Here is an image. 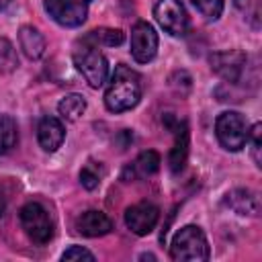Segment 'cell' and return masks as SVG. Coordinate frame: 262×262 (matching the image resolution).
Returning <instances> with one entry per match:
<instances>
[{
  "label": "cell",
  "instance_id": "cb8c5ba5",
  "mask_svg": "<svg viewBox=\"0 0 262 262\" xmlns=\"http://www.w3.org/2000/svg\"><path fill=\"white\" fill-rule=\"evenodd\" d=\"M61 260H94V254L92 252H88L86 248H82V246H72V248H68L63 254H61Z\"/></svg>",
  "mask_w": 262,
  "mask_h": 262
},
{
  "label": "cell",
  "instance_id": "7c38bea8",
  "mask_svg": "<svg viewBox=\"0 0 262 262\" xmlns=\"http://www.w3.org/2000/svg\"><path fill=\"white\" fill-rule=\"evenodd\" d=\"M37 139L45 151H55L57 147H61L66 139L63 123L57 117H43L37 127Z\"/></svg>",
  "mask_w": 262,
  "mask_h": 262
},
{
  "label": "cell",
  "instance_id": "30bf717a",
  "mask_svg": "<svg viewBox=\"0 0 262 262\" xmlns=\"http://www.w3.org/2000/svg\"><path fill=\"white\" fill-rule=\"evenodd\" d=\"M158 217H160L158 207L151 205V203H147V201H141V203L131 205V207L125 211V225H127L135 235H147V233H151V229L156 227Z\"/></svg>",
  "mask_w": 262,
  "mask_h": 262
},
{
  "label": "cell",
  "instance_id": "484cf974",
  "mask_svg": "<svg viewBox=\"0 0 262 262\" xmlns=\"http://www.w3.org/2000/svg\"><path fill=\"white\" fill-rule=\"evenodd\" d=\"M4 209H6V201H4V196H2V192H0V215L4 213Z\"/></svg>",
  "mask_w": 262,
  "mask_h": 262
},
{
  "label": "cell",
  "instance_id": "277c9868",
  "mask_svg": "<svg viewBox=\"0 0 262 262\" xmlns=\"http://www.w3.org/2000/svg\"><path fill=\"white\" fill-rule=\"evenodd\" d=\"M215 135H217L219 143L229 151H239L250 139V131H248L246 119L235 111H225V113H221L217 117Z\"/></svg>",
  "mask_w": 262,
  "mask_h": 262
},
{
  "label": "cell",
  "instance_id": "8fae6325",
  "mask_svg": "<svg viewBox=\"0 0 262 262\" xmlns=\"http://www.w3.org/2000/svg\"><path fill=\"white\" fill-rule=\"evenodd\" d=\"M166 125L174 131V137H176L174 147L170 149V156H168V164H170L172 174H178L182 172L186 158H188V127L184 121H176L172 117H166Z\"/></svg>",
  "mask_w": 262,
  "mask_h": 262
},
{
  "label": "cell",
  "instance_id": "4fadbf2b",
  "mask_svg": "<svg viewBox=\"0 0 262 262\" xmlns=\"http://www.w3.org/2000/svg\"><path fill=\"white\" fill-rule=\"evenodd\" d=\"M76 229L78 233L86 235V237H100L111 233L113 229V221L102 213V211H84L78 219H76Z\"/></svg>",
  "mask_w": 262,
  "mask_h": 262
},
{
  "label": "cell",
  "instance_id": "9c48e42d",
  "mask_svg": "<svg viewBox=\"0 0 262 262\" xmlns=\"http://www.w3.org/2000/svg\"><path fill=\"white\" fill-rule=\"evenodd\" d=\"M156 53H158L156 29L145 20L135 23V27L131 29V55H133V59L139 63H147L156 57Z\"/></svg>",
  "mask_w": 262,
  "mask_h": 262
},
{
  "label": "cell",
  "instance_id": "d6986e66",
  "mask_svg": "<svg viewBox=\"0 0 262 262\" xmlns=\"http://www.w3.org/2000/svg\"><path fill=\"white\" fill-rule=\"evenodd\" d=\"M18 141V129L12 117L2 115L0 117V156L10 151Z\"/></svg>",
  "mask_w": 262,
  "mask_h": 262
},
{
  "label": "cell",
  "instance_id": "ffe728a7",
  "mask_svg": "<svg viewBox=\"0 0 262 262\" xmlns=\"http://www.w3.org/2000/svg\"><path fill=\"white\" fill-rule=\"evenodd\" d=\"M235 8L242 12L244 20L252 27V29H260L262 25V8H260V0H233Z\"/></svg>",
  "mask_w": 262,
  "mask_h": 262
},
{
  "label": "cell",
  "instance_id": "5bb4252c",
  "mask_svg": "<svg viewBox=\"0 0 262 262\" xmlns=\"http://www.w3.org/2000/svg\"><path fill=\"white\" fill-rule=\"evenodd\" d=\"M158 168H160V154L154 151V149H145L123 170V180L147 178V176L156 174Z\"/></svg>",
  "mask_w": 262,
  "mask_h": 262
},
{
  "label": "cell",
  "instance_id": "52a82bcc",
  "mask_svg": "<svg viewBox=\"0 0 262 262\" xmlns=\"http://www.w3.org/2000/svg\"><path fill=\"white\" fill-rule=\"evenodd\" d=\"M90 0H45V12L61 27L74 29L86 20Z\"/></svg>",
  "mask_w": 262,
  "mask_h": 262
},
{
  "label": "cell",
  "instance_id": "d4e9b609",
  "mask_svg": "<svg viewBox=\"0 0 262 262\" xmlns=\"http://www.w3.org/2000/svg\"><path fill=\"white\" fill-rule=\"evenodd\" d=\"M252 156H254V162H256V166L260 168L262 164V160H260V125H254L252 127Z\"/></svg>",
  "mask_w": 262,
  "mask_h": 262
},
{
  "label": "cell",
  "instance_id": "44dd1931",
  "mask_svg": "<svg viewBox=\"0 0 262 262\" xmlns=\"http://www.w3.org/2000/svg\"><path fill=\"white\" fill-rule=\"evenodd\" d=\"M18 68V55H16V49L14 45L0 37V74H10Z\"/></svg>",
  "mask_w": 262,
  "mask_h": 262
},
{
  "label": "cell",
  "instance_id": "7a4b0ae2",
  "mask_svg": "<svg viewBox=\"0 0 262 262\" xmlns=\"http://www.w3.org/2000/svg\"><path fill=\"white\" fill-rule=\"evenodd\" d=\"M72 59H74V66L78 68V72L86 78V82L92 88H100L106 82L108 63H106V57L100 53V49L94 43H90L86 39L78 41L74 45Z\"/></svg>",
  "mask_w": 262,
  "mask_h": 262
},
{
  "label": "cell",
  "instance_id": "603a6c76",
  "mask_svg": "<svg viewBox=\"0 0 262 262\" xmlns=\"http://www.w3.org/2000/svg\"><path fill=\"white\" fill-rule=\"evenodd\" d=\"M80 182L84 184V188L94 190V188L98 186V182H100V176H98V172H94L92 166L88 164V166H84L82 172H80Z\"/></svg>",
  "mask_w": 262,
  "mask_h": 262
},
{
  "label": "cell",
  "instance_id": "6da1fadb",
  "mask_svg": "<svg viewBox=\"0 0 262 262\" xmlns=\"http://www.w3.org/2000/svg\"><path fill=\"white\" fill-rule=\"evenodd\" d=\"M141 98V78L135 70L127 68L125 63L115 66L111 76V84L104 92V104L111 113H125L131 111Z\"/></svg>",
  "mask_w": 262,
  "mask_h": 262
},
{
  "label": "cell",
  "instance_id": "ba28073f",
  "mask_svg": "<svg viewBox=\"0 0 262 262\" xmlns=\"http://www.w3.org/2000/svg\"><path fill=\"white\" fill-rule=\"evenodd\" d=\"M154 16L158 25L172 37H180L188 29V16L180 0H158L154 6Z\"/></svg>",
  "mask_w": 262,
  "mask_h": 262
},
{
  "label": "cell",
  "instance_id": "2e32d148",
  "mask_svg": "<svg viewBox=\"0 0 262 262\" xmlns=\"http://www.w3.org/2000/svg\"><path fill=\"white\" fill-rule=\"evenodd\" d=\"M227 205L239 215H256L258 213V196L248 188H235L227 194Z\"/></svg>",
  "mask_w": 262,
  "mask_h": 262
},
{
  "label": "cell",
  "instance_id": "7402d4cb",
  "mask_svg": "<svg viewBox=\"0 0 262 262\" xmlns=\"http://www.w3.org/2000/svg\"><path fill=\"white\" fill-rule=\"evenodd\" d=\"M190 2L207 20H217L223 12V0H190Z\"/></svg>",
  "mask_w": 262,
  "mask_h": 262
},
{
  "label": "cell",
  "instance_id": "5b68a950",
  "mask_svg": "<svg viewBox=\"0 0 262 262\" xmlns=\"http://www.w3.org/2000/svg\"><path fill=\"white\" fill-rule=\"evenodd\" d=\"M20 225L35 244H47L53 237V219L41 203H27L20 209Z\"/></svg>",
  "mask_w": 262,
  "mask_h": 262
},
{
  "label": "cell",
  "instance_id": "3957f363",
  "mask_svg": "<svg viewBox=\"0 0 262 262\" xmlns=\"http://www.w3.org/2000/svg\"><path fill=\"white\" fill-rule=\"evenodd\" d=\"M170 258L176 262H201L209 258V244L201 227L184 225L170 244Z\"/></svg>",
  "mask_w": 262,
  "mask_h": 262
},
{
  "label": "cell",
  "instance_id": "e0dca14e",
  "mask_svg": "<svg viewBox=\"0 0 262 262\" xmlns=\"http://www.w3.org/2000/svg\"><path fill=\"white\" fill-rule=\"evenodd\" d=\"M57 111L59 115L66 119V121H78L82 117V113L86 111V100L82 94H66L59 104H57Z\"/></svg>",
  "mask_w": 262,
  "mask_h": 262
},
{
  "label": "cell",
  "instance_id": "8992f818",
  "mask_svg": "<svg viewBox=\"0 0 262 262\" xmlns=\"http://www.w3.org/2000/svg\"><path fill=\"white\" fill-rule=\"evenodd\" d=\"M211 61V70L223 78L229 84H237L242 82V78L246 76V68H248V55L239 49H227V51H217L209 57Z\"/></svg>",
  "mask_w": 262,
  "mask_h": 262
},
{
  "label": "cell",
  "instance_id": "ac0fdd59",
  "mask_svg": "<svg viewBox=\"0 0 262 262\" xmlns=\"http://www.w3.org/2000/svg\"><path fill=\"white\" fill-rule=\"evenodd\" d=\"M84 39L90 41V43H94V45H108V47H115V45H121V43L125 41V33H123L121 29H106V27H102V29L90 31Z\"/></svg>",
  "mask_w": 262,
  "mask_h": 262
},
{
  "label": "cell",
  "instance_id": "9a60e30c",
  "mask_svg": "<svg viewBox=\"0 0 262 262\" xmlns=\"http://www.w3.org/2000/svg\"><path fill=\"white\" fill-rule=\"evenodd\" d=\"M18 43H20L23 53L29 59H39L45 53V39H43V35L35 27H29V25L20 27V31H18Z\"/></svg>",
  "mask_w": 262,
  "mask_h": 262
},
{
  "label": "cell",
  "instance_id": "4316f807",
  "mask_svg": "<svg viewBox=\"0 0 262 262\" xmlns=\"http://www.w3.org/2000/svg\"><path fill=\"white\" fill-rule=\"evenodd\" d=\"M8 2H10V0H0V8H4V6H8Z\"/></svg>",
  "mask_w": 262,
  "mask_h": 262
}]
</instances>
